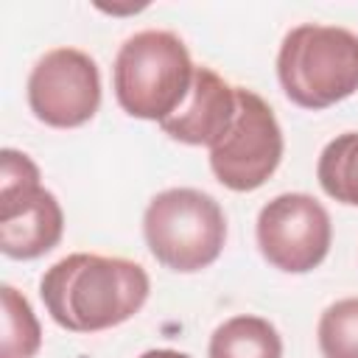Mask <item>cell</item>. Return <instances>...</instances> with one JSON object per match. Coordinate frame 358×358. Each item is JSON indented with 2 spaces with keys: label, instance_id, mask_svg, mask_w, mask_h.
<instances>
[{
  "label": "cell",
  "instance_id": "obj_8",
  "mask_svg": "<svg viewBox=\"0 0 358 358\" xmlns=\"http://www.w3.org/2000/svg\"><path fill=\"white\" fill-rule=\"evenodd\" d=\"M257 249L280 271H313L330 252L333 224L308 193H280L257 215Z\"/></svg>",
  "mask_w": 358,
  "mask_h": 358
},
{
  "label": "cell",
  "instance_id": "obj_14",
  "mask_svg": "<svg viewBox=\"0 0 358 358\" xmlns=\"http://www.w3.org/2000/svg\"><path fill=\"white\" fill-rule=\"evenodd\" d=\"M140 358H190V355L187 352H179V350H148Z\"/></svg>",
  "mask_w": 358,
  "mask_h": 358
},
{
  "label": "cell",
  "instance_id": "obj_4",
  "mask_svg": "<svg viewBox=\"0 0 358 358\" xmlns=\"http://www.w3.org/2000/svg\"><path fill=\"white\" fill-rule=\"evenodd\" d=\"M143 235L165 268L190 274L218 260L227 243V215L213 196L196 187H171L148 201Z\"/></svg>",
  "mask_w": 358,
  "mask_h": 358
},
{
  "label": "cell",
  "instance_id": "obj_11",
  "mask_svg": "<svg viewBox=\"0 0 358 358\" xmlns=\"http://www.w3.org/2000/svg\"><path fill=\"white\" fill-rule=\"evenodd\" d=\"M316 176L330 199L358 207V131H344L322 148Z\"/></svg>",
  "mask_w": 358,
  "mask_h": 358
},
{
  "label": "cell",
  "instance_id": "obj_6",
  "mask_svg": "<svg viewBox=\"0 0 358 358\" xmlns=\"http://www.w3.org/2000/svg\"><path fill=\"white\" fill-rule=\"evenodd\" d=\"M235 92L238 109L227 134L210 148V168L224 187L249 193L277 171L282 159V129L257 92L246 87H235Z\"/></svg>",
  "mask_w": 358,
  "mask_h": 358
},
{
  "label": "cell",
  "instance_id": "obj_5",
  "mask_svg": "<svg viewBox=\"0 0 358 358\" xmlns=\"http://www.w3.org/2000/svg\"><path fill=\"white\" fill-rule=\"evenodd\" d=\"M64 232V213L39 185V168L17 148L0 154V249L14 260H36Z\"/></svg>",
  "mask_w": 358,
  "mask_h": 358
},
{
  "label": "cell",
  "instance_id": "obj_3",
  "mask_svg": "<svg viewBox=\"0 0 358 358\" xmlns=\"http://www.w3.org/2000/svg\"><path fill=\"white\" fill-rule=\"evenodd\" d=\"M282 92L302 109H327L358 90V36L338 25L305 22L277 53Z\"/></svg>",
  "mask_w": 358,
  "mask_h": 358
},
{
  "label": "cell",
  "instance_id": "obj_12",
  "mask_svg": "<svg viewBox=\"0 0 358 358\" xmlns=\"http://www.w3.org/2000/svg\"><path fill=\"white\" fill-rule=\"evenodd\" d=\"M0 296H3L0 358H34L42 347V327L34 316L31 302L14 285H3Z\"/></svg>",
  "mask_w": 358,
  "mask_h": 358
},
{
  "label": "cell",
  "instance_id": "obj_13",
  "mask_svg": "<svg viewBox=\"0 0 358 358\" xmlns=\"http://www.w3.org/2000/svg\"><path fill=\"white\" fill-rule=\"evenodd\" d=\"M316 336L324 358H358V296L327 305Z\"/></svg>",
  "mask_w": 358,
  "mask_h": 358
},
{
  "label": "cell",
  "instance_id": "obj_1",
  "mask_svg": "<svg viewBox=\"0 0 358 358\" xmlns=\"http://www.w3.org/2000/svg\"><path fill=\"white\" fill-rule=\"evenodd\" d=\"M151 291L140 263L76 252L53 263L39 280L50 319L70 333H98L129 322Z\"/></svg>",
  "mask_w": 358,
  "mask_h": 358
},
{
  "label": "cell",
  "instance_id": "obj_7",
  "mask_svg": "<svg viewBox=\"0 0 358 358\" xmlns=\"http://www.w3.org/2000/svg\"><path fill=\"white\" fill-rule=\"evenodd\" d=\"M28 106L39 123L53 129L90 123L101 106L95 59L78 48L48 50L28 76Z\"/></svg>",
  "mask_w": 358,
  "mask_h": 358
},
{
  "label": "cell",
  "instance_id": "obj_9",
  "mask_svg": "<svg viewBox=\"0 0 358 358\" xmlns=\"http://www.w3.org/2000/svg\"><path fill=\"white\" fill-rule=\"evenodd\" d=\"M235 109H238L235 87L227 84L215 70L196 67L193 84H190L182 106L171 117H165L159 123V129L185 145L213 148L232 126Z\"/></svg>",
  "mask_w": 358,
  "mask_h": 358
},
{
  "label": "cell",
  "instance_id": "obj_10",
  "mask_svg": "<svg viewBox=\"0 0 358 358\" xmlns=\"http://www.w3.org/2000/svg\"><path fill=\"white\" fill-rule=\"evenodd\" d=\"M210 358H282V338L263 316H232L218 324L207 347Z\"/></svg>",
  "mask_w": 358,
  "mask_h": 358
},
{
  "label": "cell",
  "instance_id": "obj_2",
  "mask_svg": "<svg viewBox=\"0 0 358 358\" xmlns=\"http://www.w3.org/2000/svg\"><path fill=\"white\" fill-rule=\"evenodd\" d=\"M196 64L176 34L140 31L120 45L112 67V87L126 115L162 123L182 106Z\"/></svg>",
  "mask_w": 358,
  "mask_h": 358
}]
</instances>
